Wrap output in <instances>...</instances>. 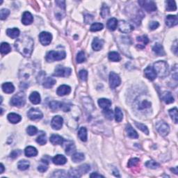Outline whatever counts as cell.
<instances>
[{
	"instance_id": "obj_26",
	"label": "cell",
	"mask_w": 178,
	"mask_h": 178,
	"mask_svg": "<svg viewBox=\"0 0 178 178\" xmlns=\"http://www.w3.org/2000/svg\"><path fill=\"white\" fill-rule=\"evenodd\" d=\"M126 132L128 137L132 138V139H138L139 138V135H138L137 132L134 130L130 124L127 125Z\"/></svg>"
},
{
	"instance_id": "obj_24",
	"label": "cell",
	"mask_w": 178,
	"mask_h": 178,
	"mask_svg": "<svg viewBox=\"0 0 178 178\" xmlns=\"http://www.w3.org/2000/svg\"><path fill=\"white\" fill-rule=\"evenodd\" d=\"M7 118H8L9 122H11L13 124H16V123H19L22 120L21 116L19 114L15 113H10L7 116Z\"/></svg>"
},
{
	"instance_id": "obj_27",
	"label": "cell",
	"mask_w": 178,
	"mask_h": 178,
	"mask_svg": "<svg viewBox=\"0 0 178 178\" xmlns=\"http://www.w3.org/2000/svg\"><path fill=\"white\" fill-rule=\"evenodd\" d=\"M25 154L27 157H36L38 154V150H36V148L32 146H28L26 148L25 150Z\"/></svg>"
},
{
	"instance_id": "obj_45",
	"label": "cell",
	"mask_w": 178,
	"mask_h": 178,
	"mask_svg": "<svg viewBox=\"0 0 178 178\" xmlns=\"http://www.w3.org/2000/svg\"><path fill=\"white\" fill-rule=\"evenodd\" d=\"M75 150V146L71 143V144H69L68 146L66 147V148H65V153L68 154V155H71V154L74 153Z\"/></svg>"
},
{
	"instance_id": "obj_4",
	"label": "cell",
	"mask_w": 178,
	"mask_h": 178,
	"mask_svg": "<svg viewBox=\"0 0 178 178\" xmlns=\"http://www.w3.org/2000/svg\"><path fill=\"white\" fill-rule=\"evenodd\" d=\"M26 102V96L23 92H20L11 98V104L15 107H23Z\"/></svg>"
},
{
	"instance_id": "obj_18",
	"label": "cell",
	"mask_w": 178,
	"mask_h": 178,
	"mask_svg": "<svg viewBox=\"0 0 178 178\" xmlns=\"http://www.w3.org/2000/svg\"><path fill=\"white\" fill-rule=\"evenodd\" d=\"M161 99L166 104H170L174 102V97H172L171 93L166 91L161 95Z\"/></svg>"
},
{
	"instance_id": "obj_36",
	"label": "cell",
	"mask_w": 178,
	"mask_h": 178,
	"mask_svg": "<svg viewBox=\"0 0 178 178\" xmlns=\"http://www.w3.org/2000/svg\"><path fill=\"white\" fill-rule=\"evenodd\" d=\"M18 167L19 170H26L29 168V162L27 160H21L18 163Z\"/></svg>"
},
{
	"instance_id": "obj_37",
	"label": "cell",
	"mask_w": 178,
	"mask_h": 178,
	"mask_svg": "<svg viewBox=\"0 0 178 178\" xmlns=\"http://www.w3.org/2000/svg\"><path fill=\"white\" fill-rule=\"evenodd\" d=\"M11 46L8 43H2L1 45V53L2 54H7L11 52Z\"/></svg>"
},
{
	"instance_id": "obj_34",
	"label": "cell",
	"mask_w": 178,
	"mask_h": 178,
	"mask_svg": "<svg viewBox=\"0 0 178 178\" xmlns=\"http://www.w3.org/2000/svg\"><path fill=\"white\" fill-rule=\"evenodd\" d=\"M166 10L168 11H175L177 10V6L175 1H171V0H168L166 1Z\"/></svg>"
},
{
	"instance_id": "obj_9",
	"label": "cell",
	"mask_w": 178,
	"mask_h": 178,
	"mask_svg": "<svg viewBox=\"0 0 178 178\" xmlns=\"http://www.w3.org/2000/svg\"><path fill=\"white\" fill-rule=\"evenodd\" d=\"M27 116L32 121H36V120H41L43 118V114L39 109H31L27 113Z\"/></svg>"
},
{
	"instance_id": "obj_19",
	"label": "cell",
	"mask_w": 178,
	"mask_h": 178,
	"mask_svg": "<svg viewBox=\"0 0 178 178\" xmlns=\"http://www.w3.org/2000/svg\"><path fill=\"white\" fill-rule=\"evenodd\" d=\"M137 41L139 42V44L137 45L138 48L143 49L146 47V45L149 43V39L146 36H142L137 38Z\"/></svg>"
},
{
	"instance_id": "obj_41",
	"label": "cell",
	"mask_w": 178,
	"mask_h": 178,
	"mask_svg": "<svg viewBox=\"0 0 178 178\" xmlns=\"http://www.w3.org/2000/svg\"><path fill=\"white\" fill-rule=\"evenodd\" d=\"M104 28V25H103L102 23H98L95 22L93 23L91 26H90V31L93 32H98V31H100Z\"/></svg>"
},
{
	"instance_id": "obj_17",
	"label": "cell",
	"mask_w": 178,
	"mask_h": 178,
	"mask_svg": "<svg viewBox=\"0 0 178 178\" xmlns=\"http://www.w3.org/2000/svg\"><path fill=\"white\" fill-rule=\"evenodd\" d=\"M52 162L56 165H64L67 162V159L62 154H57L52 158Z\"/></svg>"
},
{
	"instance_id": "obj_54",
	"label": "cell",
	"mask_w": 178,
	"mask_h": 178,
	"mask_svg": "<svg viewBox=\"0 0 178 178\" xmlns=\"http://www.w3.org/2000/svg\"><path fill=\"white\" fill-rule=\"evenodd\" d=\"M27 132L29 135L30 136H34L37 134L38 130L36 127L34 126H29L27 129Z\"/></svg>"
},
{
	"instance_id": "obj_56",
	"label": "cell",
	"mask_w": 178,
	"mask_h": 178,
	"mask_svg": "<svg viewBox=\"0 0 178 178\" xmlns=\"http://www.w3.org/2000/svg\"><path fill=\"white\" fill-rule=\"evenodd\" d=\"M151 106V103L149 102L147 100H143L142 102L139 105V109H144L148 108Z\"/></svg>"
},
{
	"instance_id": "obj_57",
	"label": "cell",
	"mask_w": 178,
	"mask_h": 178,
	"mask_svg": "<svg viewBox=\"0 0 178 178\" xmlns=\"http://www.w3.org/2000/svg\"><path fill=\"white\" fill-rule=\"evenodd\" d=\"M22 153L21 150H13L11 153L10 154V157L13 158V159H15V158H17L18 157H19L20 155Z\"/></svg>"
},
{
	"instance_id": "obj_2",
	"label": "cell",
	"mask_w": 178,
	"mask_h": 178,
	"mask_svg": "<svg viewBox=\"0 0 178 178\" xmlns=\"http://www.w3.org/2000/svg\"><path fill=\"white\" fill-rule=\"evenodd\" d=\"M153 68L157 76L158 75L159 77H166L168 75V65L166 61H159L154 63Z\"/></svg>"
},
{
	"instance_id": "obj_59",
	"label": "cell",
	"mask_w": 178,
	"mask_h": 178,
	"mask_svg": "<svg viewBox=\"0 0 178 178\" xmlns=\"http://www.w3.org/2000/svg\"><path fill=\"white\" fill-rule=\"evenodd\" d=\"M56 4L59 6L61 8H65V1H56Z\"/></svg>"
},
{
	"instance_id": "obj_44",
	"label": "cell",
	"mask_w": 178,
	"mask_h": 178,
	"mask_svg": "<svg viewBox=\"0 0 178 178\" xmlns=\"http://www.w3.org/2000/svg\"><path fill=\"white\" fill-rule=\"evenodd\" d=\"M103 114H104V116L107 118V119L110 120V121L114 118V114L113 111L109 109H104V111H103Z\"/></svg>"
},
{
	"instance_id": "obj_11",
	"label": "cell",
	"mask_w": 178,
	"mask_h": 178,
	"mask_svg": "<svg viewBox=\"0 0 178 178\" xmlns=\"http://www.w3.org/2000/svg\"><path fill=\"white\" fill-rule=\"evenodd\" d=\"M118 26L119 30L121 32L125 33V34H128L134 30V27L131 25L130 23L121 20L118 23Z\"/></svg>"
},
{
	"instance_id": "obj_42",
	"label": "cell",
	"mask_w": 178,
	"mask_h": 178,
	"mask_svg": "<svg viewBox=\"0 0 178 178\" xmlns=\"http://www.w3.org/2000/svg\"><path fill=\"white\" fill-rule=\"evenodd\" d=\"M110 13V10L108 6H107V5L106 4H103L102 7L101 9V15L102 18H107V16L109 15Z\"/></svg>"
},
{
	"instance_id": "obj_22",
	"label": "cell",
	"mask_w": 178,
	"mask_h": 178,
	"mask_svg": "<svg viewBox=\"0 0 178 178\" xmlns=\"http://www.w3.org/2000/svg\"><path fill=\"white\" fill-rule=\"evenodd\" d=\"M1 88H2L4 92L8 94L12 93H13L14 90H15V87H14L13 84L10 82L3 83L2 86H1Z\"/></svg>"
},
{
	"instance_id": "obj_8",
	"label": "cell",
	"mask_w": 178,
	"mask_h": 178,
	"mask_svg": "<svg viewBox=\"0 0 178 178\" xmlns=\"http://www.w3.org/2000/svg\"><path fill=\"white\" fill-rule=\"evenodd\" d=\"M121 83V79L118 74L115 72H111L109 74V85L112 89L116 88Z\"/></svg>"
},
{
	"instance_id": "obj_28",
	"label": "cell",
	"mask_w": 178,
	"mask_h": 178,
	"mask_svg": "<svg viewBox=\"0 0 178 178\" xmlns=\"http://www.w3.org/2000/svg\"><path fill=\"white\" fill-rule=\"evenodd\" d=\"M98 104L102 109H106L109 108V107L111 105V102L106 98H101L98 100Z\"/></svg>"
},
{
	"instance_id": "obj_20",
	"label": "cell",
	"mask_w": 178,
	"mask_h": 178,
	"mask_svg": "<svg viewBox=\"0 0 178 178\" xmlns=\"http://www.w3.org/2000/svg\"><path fill=\"white\" fill-rule=\"evenodd\" d=\"M50 142L53 145H62L64 140L61 136L57 134H52L50 137Z\"/></svg>"
},
{
	"instance_id": "obj_48",
	"label": "cell",
	"mask_w": 178,
	"mask_h": 178,
	"mask_svg": "<svg viewBox=\"0 0 178 178\" xmlns=\"http://www.w3.org/2000/svg\"><path fill=\"white\" fill-rule=\"evenodd\" d=\"M76 60H77V62L78 63H81L86 61V57H85V54L83 51H81L78 53Z\"/></svg>"
},
{
	"instance_id": "obj_46",
	"label": "cell",
	"mask_w": 178,
	"mask_h": 178,
	"mask_svg": "<svg viewBox=\"0 0 178 178\" xmlns=\"http://www.w3.org/2000/svg\"><path fill=\"white\" fill-rule=\"evenodd\" d=\"M135 125L137 126L138 129H139L140 130H141L143 133H145L147 135L149 134V130L147 127L145 125L142 124V123H135Z\"/></svg>"
},
{
	"instance_id": "obj_29",
	"label": "cell",
	"mask_w": 178,
	"mask_h": 178,
	"mask_svg": "<svg viewBox=\"0 0 178 178\" xmlns=\"http://www.w3.org/2000/svg\"><path fill=\"white\" fill-rule=\"evenodd\" d=\"M118 20L115 18H111L107 22V28L111 31H114L118 27Z\"/></svg>"
},
{
	"instance_id": "obj_38",
	"label": "cell",
	"mask_w": 178,
	"mask_h": 178,
	"mask_svg": "<svg viewBox=\"0 0 178 178\" xmlns=\"http://www.w3.org/2000/svg\"><path fill=\"white\" fill-rule=\"evenodd\" d=\"M42 163L40 166H39L38 167V170L41 172H45L47 170H48V164L49 163V162L48 161V160H46L45 159H43L41 160Z\"/></svg>"
},
{
	"instance_id": "obj_12",
	"label": "cell",
	"mask_w": 178,
	"mask_h": 178,
	"mask_svg": "<svg viewBox=\"0 0 178 178\" xmlns=\"http://www.w3.org/2000/svg\"><path fill=\"white\" fill-rule=\"evenodd\" d=\"M63 123V119L61 116H56L52 118L51 122V126L54 130H59L62 128Z\"/></svg>"
},
{
	"instance_id": "obj_51",
	"label": "cell",
	"mask_w": 178,
	"mask_h": 178,
	"mask_svg": "<svg viewBox=\"0 0 178 178\" xmlns=\"http://www.w3.org/2000/svg\"><path fill=\"white\" fill-rule=\"evenodd\" d=\"M77 169L79 170V172L81 173V175H82L83 174L86 173V172L90 170V166L87 164H83L82 166H79Z\"/></svg>"
},
{
	"instance_id": "obj_13",
	"label": "cell",
	"mask_w": 178,
	"mask_h": 178,
	"mask_svg": "<svg viewBox=\"0 0 178 178\" xmlns=\"http://www.w3.org/2000/svg\"><path fill=\"white\" fill-rule=\"evenodd\" d=\"M144 74L146 78H148L149 80L153 81L157 77V74H156L155 71H154L153 67L152 66H148L145 69Z\"/></svg>"
},
{
	"instance_id": "obj_16",
	"label": "cell",
	"mask_w": 178,
	"mask_h": 178,
	"mask_svg": "<svg viewBox=\"0 0 178 178\" xmlns=\"http://www.w3.org/2000/svg\"><path fill=\"white\" fill-rule=\"evenodd\" d=\"M166 25L168 27H172L175 25H177L178 23V19L176 15H168L166 18Z\"/></svg>"
},
{
	"instance_id": "obj_49",
	"label": "cell",
	"mask_w": 178,
	"mask_h": 178,
	"mask_svg": "<svg viewBox=\"0 0 178 178\" xmlns=\"http://www.w3.org/2000/svg\"><path fill=\"white\" fill-rule=\"evenodd\" d=\"M10 14V11L9 10L6 8H3L0 11V19L1 20H4L6 19L7 17Z\"/></svg>"
},
{
	"instance_id": "obj_30",
	"label": "cell",
	"mask_w": 178,
	"mask_h": 178,
	"mask_svg": "<svg viewBox=\"0 0 178 178\" xmlns=\"http://www.w3.org/2000/svg\"><path fill=\"white\" fill-rule=\"evenodd\" d=\"M6 34L11 39H17L20 36V30L18 28L8 29L6 30Z\"/></svg>"
},
{
	"instance_id": "obj_53",
	"label": "cell",
	"mask_w": 178,
	"mask_h": 178,
	"mask_svg": "<svg viewBox=\"0 0 178 178\" xmlns=\"http://www.w3.org/2000/svg\"><path fill=\"white\" fill-rule=\"evenodd\" d=\"M139 158H132V159H131L129 160L128 161V166L129 168H132V167L136 166L138 163H139Z\"/></svg>"
},
{
	"instance_id": "obj_40",
	"label": "cell",
	"mask_w": 178,
	"mask_h": 178,
	"mask_svg": "<svg viewBox=\"0 0 178 178\" xmlns=\"http://www.w3.org/2000/svg\"><path fill=\"white\" fill-rule=\"evenodd\" d=\"M115 114V119L116 122L119 123V122H121L123 120V114L122 113L121 109L118 108V107H116L115 109V114Z\"/></svg>"
},
{
	"instance_id": "obj_33",
	"label": "cell",
	"mask_w": 178,
	"mask_h": 178,
	"mask_svg": "<svg viewBox=\"0 0 178 178\" xmlns=\"http://www.w3.org/2000/svg\"><path fill=\"white\" fill-rule=\"evenodd\" d=\"M78 136L81 141L86 142L87 141V130L85 128H81L78 132Z\"/></svg>"
},
{
	"instance_id": "obj_15",
	"label": "cell",
	"mask_w": 178,
	"mask_h": 178,
	"mask_svg": "<svg viewBox=\"0 0 178 178\" xmlns=\"http://www.w3.org/2000/svg\"><path fill=\"white\" fill-rule=\"evenodd\" d=\"M34 21V18L32 13L28 11L25 12L22 17V22L25 25H29L32 24Z\"/></svg>"
},
{
	"instance_id": "obj_5",
	"label": "cell",
	"mask_w": 178,
	"mask_h": 178,
	"mask_svg": "<svg viewBox=\"0 0 178 178\" xmlns=\"http://www.w3.org/2000/svg\"><path fill=\"white\" fill-rule=\"evenodd\" d=\"M71 72L72 70L70 68H65L61 65H58L54 70V75L56 77H68Z\"/></svg>"
},
{
	"instance_id": "obj_35",
	"label": "cell",
	"mask_w": 178,
	"mask_h": 178,
	"mask_svg": "<svg viewBox=\"0 0 178 178\" xmlns=\"http://www.w3.org/2000/svg\"><path fill=\"white\" fill-rule=\"evenodd\" d=\"M85 156L83 153H75L72 155V160L74 161V163H78L81 162L83 160H84Z\"/></svg>"
},
{
	"instance_id": "obj_23",
	"label": "cell",
	"mask_w": 178,
	"mask_h": 178,
	"mask_svg": "<svg viewBox=\"0 0 178 178\" xmlns=\"http://www.w3.org/2000/svg\"><path fill=\"white\" fill-rule=\"evenodd\" d=\"M103 45H104V41L102 40L95 38L92 43V48L94 50L99 51L102 48Z\"/></svg>"
},
{
	"instance_id": "obj_60",
	"label": "cell",
	"mask_w": 178,
	"mask_h": 178,
	"mask_svg": "<svg viewBox=\"0 0 178 178\" xmlns=\"http://www.w3.org/2000/svg\"><path fill=\"white\" fill-rule=\"evenodd\" d=\"M90 177L97 178V177H104V176L100 175V174H98L97 172H93L92 174H90Z\"/></svg>"
},
{
	"instance_id": "obj_55",
	"label": "cell",
	"mask_w": 178,
	"mask_h": 178,
	"mask_svg": "<svg viewBox=\"0 0 178 178\" xmlns=\"http://www.w3.org/2000/svg\"><path fill=\"white\" fill-rule=\"evenodd\" d=\"M79 76L82 81H86L88 78V72L85 70H81L79 72Z\"/></svg>"
},
{
	"instance_id": "obj_1",
	"label": "cell",
	"mask_w": 178,
	"mask_h": 178,
	"mask_svg": "<svg viewBox=\"0 0 178 178\" xmlns=\"http://www.w3.org/2000/svg\"><path fill=\"white\" fill-rule=\"evenodd\" d=\"M34 41L29 36H25L18 39L15 43V48L22 55L29 58L32 55L34 50Z\"/></svg>"
},
{
	"instance_id": "obj_58",
	"label": "cell",
	"mask_w": 178,
	"mask_h": 178,
	"mask_svg": "<svg viewBox=\"0 0 178 178\" xmlns=\"http://www.w3.org/2000/svg\"><path fill=\"white\" fill-rule=\"evenodd\" d=\"M159 26V22H151L149 24V27H150V29L151 30H154L156 29H157L158 27Z\"/></svg>"
},
{
	"instance_id": "obj_43",
	"label": "cell",
	"mask_w": 178,
	"mask_h": 178,
	"mask_svg": "<svg viewBox=\"0 0 178 178\" xmlns=\"http://www.w3.org/2000/svg\"><path fill=\"white\" fill-rule=\"evenodd\" d=\"M36 142H37L39 144L41 145V146H43V145L46 144L47 143V137L46 135L45 134H42L39 137H38L37 139H36Z\"/></svg>"
},
{
	"instance_id": "obj_39",
	"label": "cell",
	"mask_w": 178,
	"mask_h": 178,
	"mask_svg": "<svg viewBox=\"0 0 178 178\" xmlns=\"http://www.w3.org/2000/svg\"><path fill=\"white\" fill-rule=\"evenodd\" d=\"M169 114L171 116V118L175 123H177L178 122V114H177V109L173 108L169 110Z\"/></svg>"
},
{
	"instance_id": "obj_52",
	"label": "cell",
	"mask_w": 178,
	"mask_h": 178,
	"mask_svg": "<svg viewBox=\"0 0 178 178\" xmlns=\"http://www.w3.org/2000/svg\"><path fill=\"white\" fill-rule=\"evenodd\" d=\"M146 166L149 168H152V169H156L158 167H159V164L154 161H148L146 162Z\"/></svg>"
},
{
	"instance_id": "obj_10",
	"label": "cell",
	"mask_w": 178,
	"mask_h": 178,
	"mask_svg": "<svg viewBox=\"0 0 178 178\" xmlns=\"http://www.w3.org/2000/svg\"><path fill=\"white\" fill-rule=\"evenodd\" d=\"M39 40L42 45L46 46V45H50L51 42H52V36L50 33L43 32L40 34Z\"/></svg>"
},
{
	"instance_id": "obj_6",
	"label": "cell",
	"mask_w": 178,
	"mask_h": 178,
	"mask_svg": "<svg viewBox=\"0 0 178 178\" xmlns=\"http://www.w3.org/2000/svg\"><path fill=\"white\" fill-rule=\"evenodd\" d=\"M139 4L148 13L155 11L157 10V5L153 1H146V0H140Z\"/></svg>"
},
{
	"instance_id": "obj_14",
	"label": "cell",
	"mask_w": 178,
	"mask_h": 178,
	"mask_svg": "<svg viewBox=\"0 0 178 178\" xmlns=\"http://www.w3.org/2000/svg\"><path fill=\"white\" fill-rule=\"evenodd\" d=\"M70 91H71V88L68 85H61L58 88L57 93L59 96H64L65 95H68Z\"/></svg>"
},
{
	"instance_id": "obj_63",
	"label": "cell",
	"mask_w": 178,
	"mask_h": 178,
	"mask_svg": "<svg viewBox=\"0 0 178 178\" xmlns=\"http://www.w3.org/2000/svg\"><path fill=\"white\" fill-rule=\"evenodd\" d=\"M4 171V166L3 163H1V172L0 173L2 174Z\"/></svg>"
},
{
	"instance_id": "obj_62",
	"label": "cell",
	"mask_w": 178,
	"mask_h": 178,
	"mask_svg": "<svg viewBox=\"0 0 178 178\" xmlns=\"http://www.w3.org/2000/svg\"><path fill=\"white\" fill-rule=\"evenodd\" d=\"M170 170H171V171H173L174 173H175V174H177L178 173L177 167H175V168H171V169H170Z\"/></svg>"
},
{
	"instance_id": "obj_7",
	"label": "cell",
	"mask_w": 178,
	"mask_h": 178,
	"mask_svg": "<svg viewBox=\"0 0 178 178\" xmlns=\"http://www.w3.org/2000/svg\"><path fill=\"white\" fill-rule=\"evenodd\" d=\"M156 128H157L158 132H159L161 136H163V137H166V136L169 134V126H168V125L165 123V122L161 121L157 123V125H156Z\"/></svg>"
},
{
	"instance_id": "obj_50",
	"label": "cell",
	"mask_w": 178,
	"mask_h": 178,
	"mask_svg": "<svg viewBox=\"0 0 178 178\" xmlns=\"http://www.w3.org/2000/svg\"><path fill=\"white\" fill-rule=\"evenodd\" d=\"M61 102L57 101H52L50 103V108L52 110H57L58 109L61 108Z\"/></svg>"
},
{
	"instance_id": "obj_61",
	"label": "cell",
	"mask_w": 178,
	"mask_h": 178,
	"mask_svg": "<svg viewBox=\"0 0 178 178\" xmlns=\"http://www.w3.org/2000/svg\"><path fill=\"white\" fill-rule=\"evenodd\" d=\"M175 45V49H173V50L174 51V52H175V54H176V55H177V41H175V44L174 45Z\"/></svg>"
},
{
	"instance_id": "obj_32",
	"label": "cell",
	"mask_w": 178,
	"mask_h": 178,
	"mask_svg": "<svg viewBox=\"0 0 178 178\" xmlns=\"http://www.w3.org/2000/svg\"><path fill=\"white\" fill-rule=\"evenodd\" d=\"M109 59L110 61H114V62H118V61H120L121 59V56L120 54L116 52H111L109 53L108 55Z\"/></svg>"
},
{
	"instance_id": "obj_25",
	"label": "cell",
	"mask_w": 178,
	"mask_h": 178,
	"mask_svg": "<svg viewBox=\"0 0 178 178\" xmlns=\"http://www.w3.org/2000/svg\"><path fill=\"white\" fill-rule=\"evenodd\" d=\"M152 50L153 52L157 54V56H160V57H163V56L165 55V52L164 50H163V46L159 43H157L153 46L152 48Z\"/></svg>"
},
{
	"instance_id": "obj_47",
	"label": "cell",
	"mask_w": 178,
	"mask_h": 178,
	"mask_svg": "<svg viewBox=\"0 0 178 178\" xmlns=\"http://www.w3.org/2000/svg\"><path fill=\"white\" fill-rule=\"evenodd\" d=\"M68 177H80L81 175L78 169H70L68 172Z\"/></svg>"
},
{
	"instance_id": "obj_3",
	"label": "cell",
	"mask_w": 178,
	"mask_h": 178,
	"mask_svg": "<svg viewBox=\"0 0 178 178\" xmlns=\"http://www.w3.org/2000/svg\"><path fill=\"white\" fill-rule=\"evenodd\" d=\"M66 54L64 51H50L46 55V61L48 62H53L65 59Z\"/></svg>"
},
{
	"instance_id": "obj_21",
	"label": "cell",
	"mask_w": 178,
	"mask_h": 178,
	"mask_svg": "<svg viewBox=\"0 0 178 178\" xmlns=\"http://www.w3.org/2000/svg\"><path fill=\"white\" fill-rule=\"evenodd\" d=\"M29 100L34 104H39L41 103V98L38 92H33L29 96Z\"/></svg>"
},
{
	"instance_id": "obj_31",
	"label": "cell",
	"mask_w": 178,
	"mask_h": 178,
	"mask_svg": "<svg viewBox=\"0 0 178 178\" xmlns=\"http://www.w3.org/2000/svg\"><path fill=\"white\" fill-rule=\"evenodd\" d=\"M56 83V80L54 79L52 77H48L47 79H45L44 81H43V85L45 88H50L54 86Z\"/></svg>"
}]
</instances>
